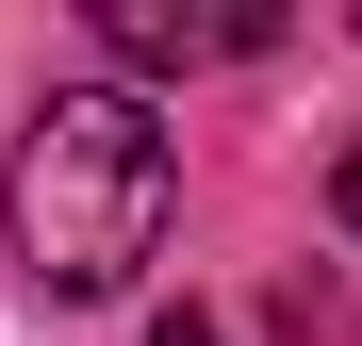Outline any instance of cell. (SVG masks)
I'll use <instances>...</instances> for the list:
<instances>
[{"label":"cell","mask_w":362,"mask_h":346,"mask_svg":"<svg viewBox=\"0 0 362 346\" xmlns=\"http://www.w3.org/2000/svg\"><path fill=\"white\" fill-rule=\"evenodd\" d=\"M165 198H181V149H165V115L115 99V83L49 99L33 132H17V182H0L33 297H115V280L165 248Z\"/></svg>","instance_id":"1"},{"label":"cell","mask_w":362,"mask_h":346,"mask_svg":"<svg viewBox=\"0 0 362 346\" xmlns=\"http://www.w3.org/2000/svg\"><path fill=\"white\" fill-rule=\"evenodd\" d=\"M115 67H198V50H264V17H181V0H99Z\"/></svg>","instance_id":"2"},{"label":"cell","mask_w":362,"mask_h":346,"mask_svg":"<svg viewBox=\"0 0 362 346\" xmlns=\"http://www.w3.org/2000/svg\"><path fill=\"white\" fill-rule=\"evenodd\" d=\"M329 198H346V231H362V132H346V165H329Z\"/></svg>","instance_id":"3"},{"label":"cell","mask_w":362,"mask_h":346,"mask_svg":"<svg viewBox=\"0 0 362 346\" xmlns=\"http://www.w3.org/2000/svg\"><path fill=\"white\" fill-rule=\"evenodd\" d=\"M165 346H214V330H198V313H165Z\"/></svg>","instance_id":"4"}]
</instances>
